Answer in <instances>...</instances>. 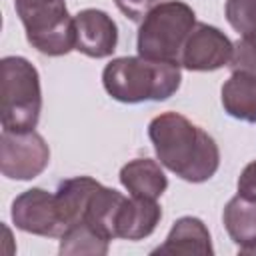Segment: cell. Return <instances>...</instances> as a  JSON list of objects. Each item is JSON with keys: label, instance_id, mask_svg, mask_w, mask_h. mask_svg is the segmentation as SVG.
<instances>
[{"label": "cell", "instance_id": "30bf717a", "mask_svg": "<svg viewBox=\"0 0 256 256\" xmlns=\"http://www.w3.org/2000/svg\"><path fill=\"white\" fill-rule=\"evenodd\" d=\"M152 254H200V256H212V238L206 228V224L196 216H182L178 218L164 244L152 250Z\"/></svg>", "mask_w": 256, "mask_h": 256}, {"label": "cell", "instance_id": "9c48e42d", "mask_svg": "<svg viewBox=\"0 0 256 256\" xmlns=\"http://www.w3.org/2000/svg\"><path fill=\"white\" fill-rule=\"evenodd\" d=\"M76 48L88 58H108L118 46V26L104 10L84 8L74 14Z\"/></svg>", "mask_w": 256, "mask_h": 256}, {"label": "cell", "instance_id": "d6986e66", "mask_svg": "<svg viewBox=\"0 0 256 256\" xmlns=\"http://www.w3.org/2000/svg\"><path fill=\"white\" fill-rule=\"evenodd\" d=\"M236 188H238L240 196L256 202V160H252V162H248L244 166V170L238 176Z\"/></svg>", "mask_w": 256, "mask_h": 256}, {"label": "cell", "instance_id": "7a4b0ae2", "mask_svg": "<svg viewBox=\"0 0 256 256\" xmlns=\"http://www.w3.org/2000/svg\"><path fill=\"white\" fill-rule=\"evenodd\" d=\"M180 82V64L150 60L144 56L112 58L102 70L104 90L110 98L122 104L168 100L178 92Z\"/></svg>", "mask_w": 256, "mask_h": 256}, {"label": "cell", "instance_id": "7c38bea8", "mask_svg": "<svg viewBox=\"0 0 256 256\" xmlns=\"http://www.w3.org/2000/svg\"><path fill=\"white\" fill-rule=\"evenodd\" d=\"M118 178L130 196L158 200L168 188V178H166L160 162H156L152 158H134V160L126 162L120 168Z\"/></svg>", "mask_w": 256, "mask_h": 256}, {"label": "cell", "instance_id": "2e32d148", "mask_svg": "<svg viewBox=\"0 0 256 256\" xmlns=\"http://www.w3.org/2000/svg\"><path fill=\"white\" fill-rule=\"evenodd\" d=\"M224 16L240 40L256 50V0H226Z\"/></svg>", "mask_w": 256, "mask_h": 256}, {"label": "cell", "instance_id": "3957f363", "mask_svg": "<svg viewBox=\"0 0 256 256\" xmlns=\"http://www.w3.org/2000/svg\"><path fill=\"white\" fill-rule=\"evenodd\" d=\"M196 26L192 6L182 0H166L156 4L142 20L136 36L138 56L180 64L184 42Z\"/></svg>", "mask_w": 256, "mask_h": 256}, {"label": "cell", "instance_id": "5bb4252c", "mask_svg": "<svg viewBox=\"0 0 256 256\" xmlns=\"http://www.w3.org/2000/svg\"><path fill=\"white\" fill-rule=\"evenodd\" d=\"M224 112L236 120L256 124V76L236 70L220 90Z\"/></svg>", "mask_w": 256, "mask_h": 256}, {"label": "cell", "instance_id": "5b68a950", "mask_svg": "<svg viewBox=\"0 0 256 256\" xmlns=\"http://www.w3.org/2000/svg\"><path fill=\"white\" fill-rule=\"evenodd\" d=\"M14 8L26 40L40 54L64 56L76 48L74 16L68 14L66 0H14Z\"/></svg>", "mask_w": 256, "mask_h": 256}, {"label": "cell", "instance_id": "ac0fdd59", "mask_svg": "<svg viewBox=\"0 0 256 256\" xmlns=\"http://www.w3.org/2000/svg\"><path fill=\"white\" fill-rule=\"evenodd\" d=\"M114 2H116L118 10H120L126 18L138 22V20H142L156 4H160L162 0H114Z\"/></svg>", "mask_w": 256, "mask_h": 256}, {"label": "cell", "instance_id": "8992f818", "mask_svg": "<svg viewBox=\"0 0 256 256\" xmlns=\"http://www.w3.org/2000/svg\"><path fill=\"white\" fill-rule=\"evenodd\" d=\"M50 164V148L38 132L0 134V170L10 180H32Z\"/></svg>", "mask_w": 256, "mask_h": 256}, {"label": "cell", "instance_id": "8fae6325", "mask_svg": "<svg viewBox=\"0 0 256 256\" xmlns=\"http://www.w3.org/2000/svg\"><path fill=\"white\" fill-rule=\"evenodd\" d=\"M162 208L152 198L130 196L124 200L118 220H116V238L124 240H144L160 224Z\"/></svg>", "mask_w": 256, "mask_h": 256}, {"label": "cell", "instance_id": "277c9868", "mask_svg": "<svg viewBox=\"0 0 256 256\" xmlns=\"http://www.w3.org/2000/svg\"><path fill=\"white\" fill-rule=\"evenodd\" d=\"M42 112L40 74L24 56L2 58V130L32 132Z\"/></svg>", "mask_w": 256, "mask_h": 256}, {"label": "cell", "instance_id": "9a60e30c", "mask_svg": "<svg viewBox=\"0 0 256 256\" xmlns=\"http://www.w3.org/2000/svg\"><path fill=\"white\" fill-rule=\"evenodd\" d=\"M110 240L102 238L96 230H92L86 224H76L66 230V234L60 238V254H94L104 256L108 254Z\"/></svg>", "mask_w": 256, "mask_h": 256}, {"label": "cell", "instance_id": "52a82bcc", "mask_svg": "<svg viewBox=\"0 0 256 256\" xmlns=\"http://www.w3.org/2000/svg\"><path fill=\"white\" fill-rule=\"evenodd\" d=\"M10 216L14 226L28 234L62 238L66 232V224L60 216L56 194L44 188H30L18 194L12 202Z\"/></svg>", "mask_w": 256, "mask_h": 256}, {"label": "cell", "instance_id": "ba28073f", "mask_svg": "<svg viewBox=\"0 0 256 256\" xmlns=\"http://www.w3.org/2000/svg\"><path fill=\"white\" fill-rule=\"evenodd\" d=\"M232 54L234 44L222 30L206 22H196L184 42L180 68H186L190 72H214L228 66Z\"/></svg>", "mask_w": 256, "mask_h": 256}, {"label": "cell", "instance_id": "6da1fadb", "mask_svg": "<svg viewBox=\"0 0 256 256\" xmlns=\"http://www.w3.org/2000/svg\"><path fill=\"white\" fill-rule=\"evenodd\" d=\"M148 138L160 164L186 182H206L220 166L216 140L178 112L154 116L148 124Z\"/></svg>", "mask_w": 256, "mask_h": 256}, {"label": "cell", "instance_id": "e0dca14e", "mask_svg": "<svg viewBox=\"0 0 256 256\" xmlns=\"http://www.w3.org/2000/svg\"><path fill=\"white\" fill-rule=\"evenodd\" d=\"M228 66L232 68V72L242 70V72H250L256 76V50L250 48L246 42L238 40L234 44V54H232V60Z\"/></svg>", "mask_w": 256, "mask_h": 256}, {"label": "cell", "instance_id": "4fadbf2b", "mask_svg": "<svg viewBox=\"0 0 256 256\" xmlns=\"http://www.w3.org/2000/svg\"><path fill=\"white\" fill-rule=\"evenodd\" d=\"M222 220L238 252L256 254V202L236 194L224 206Z\"/></svg>", "mask_w": 256, "mask_h": 256}]
</instances>
